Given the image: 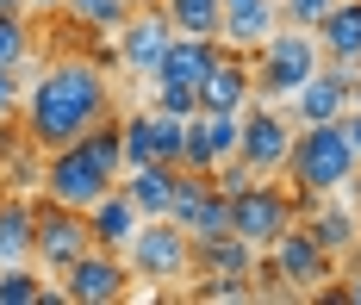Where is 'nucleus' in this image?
I'll use <instances>...</instances> for the list:
<instances>
[{"mask_svg": "<svg viewBox=\"0 0 361 305\" xmlns=\"http://www.w3.org/2000/svg\"><path fill=\"white\" fill-rule=\"evenodd\" d=\"M100 118H112V81L100 75V63L69 56V63H50L44 75L25 87V137L37 150H56L81 131H94Z\"/></svg>", "mask_w": 361, "mask_h": 305, "instance_id": "f257e3e1", "label": "nucleus"}, {"mask_svg": "<svg viewBox=\"0 0 361 305\" xmlns=\"http://www.w3.org/2000/svg\"><path fill=\"white\" fill-rule=\"evenodd\" d=\"M118 175H125L118 118H100L94 131H81V137H69V144L44 150V199L75 206V212H87L100 193H112V187H118Z\"/></svg>", "mask_w": 361, "mask_h": 305, "instance_id": "f03ea898", "label": "nucleus"}, {"mask_svg": "<svg viewBox=\"0 0 361 305\" xmlns=\"http://www.w3.org/2000/svg\"><path fill=\"white\" fill-rule=\"evenodd\" d=\"M361 156L349 144V125L343 118H324V125H305L293 131V156H287V175H293V193H343L355 181Z\"/></svg>", "mask_w": 361, "mask_h": 305, "instance_id": "7ed1b4c3", "label": "nucleus"}, {"mask_svg": "<svg viewBox=\"0 0 361 305\" xmlns=\"http://www.w3.org/2000/svg\"><path fill=\"white\" fill-rule=\"evenodd\" d=\"M324 69V44H318V32L312 25H274L268 38L255 44V63H250V75H255V100H293L305 81Z\"/></svg>", "mask_w": 361, "mask_h": 305, "instance_id": "20e7f679", "label": "nucleus"}, {"mask_svg": "<svg viewBox=\"0 0 361 305\" xmlns=\"http://www.w3.org/2000/svg\"><path fill=\"white\" fill-rule=\"evenodd\" d=\"M118 256L131 268V280H187L193 274V237L175 218H144Z\"/></svg>", "mask_w": 361, "mask_h": 305, "instance_id": "39448f33", "label": "nucleus"}, {"mask_svg": "<svg viewBox=\"0 0 361 305\" xmlns=\"http://www.w3.org/2000/svg\"><path fill=\"white\" fill-rule=\"evenodd\" d=\"M305 206H312V193H287V187L255 181V187H243L231 199V230H237L243 243H255V249H268V243L293 225V212H305Z\"/></svg>", "mask_w": 361, "mask_h": 305, "instance_id": "423d86ee", "label": "nucleus"}, {"mask_svg": "<svg viewBox=\"0 0 361 305\" xmlns=\"http://www.w3.org/2000/svg\"><path fill=\"white\" fill-rule=\"evenodd\" d=\"M131 293V268H125V256L118 249H87V256H75L69 268H63V299L69 305H112Z\"/></svg>", "mask_w": 361, "mask_h": 305, "instance_id": "0eeeda50", "label": "nucleus"}, {"mask_svg": "<svg viewBox=\"0 0 361 305\" xmlns=\"http://www.w3.org/2000/svg\"><path fill=\"white\" fill-rule=\"evenodd\" d=\"M94 249V230H87V212H75V206H56V199H44L37 206V230H32V256L50 274H63L75 256H87Z\"/></svg>", "mask_w": 361, "mask_h": 305, "instance_id": "6e6552de", "label": "nucleus"}, {"mask_svg": "<svg viewBox=\"0 0 361 305\" xmlns=\"http://www.w3.org/2000/svg\"><path fill=\"white\" fill-rule=\"evenodd\" d=\"M262 274H274V280H281V293L318 287V280H330V249H324L305 225H287L274 243H268V268H262Z\"/></svg>", "mask_w": 361, "mask_h": 305, "instance_id": "1a4fd4ad", "label": "nucleus"}, {"mask_svg": "<svg viewBox=\"0 0 361 305\" xmlns=\"http://www.w3.org/2000/svg\"><path fill=\"white\" fill-rule=\"evenodd\" d=\"M169 218H175L193 243H206V237H224L231 230V199L212 187V175H175V199H169Z\"/></svg>", "mask_w": 361, "mask_h": 305, "instance_id": "9d476101", "label": "nucleus"}, {"mask_svg": "<svg viewBox=\"0 0 361 305\" xmlns=\"http://www.w3.org/2000/svg\"><path fill=\"white\" fill-rule=\"evenodd\" d=\"M237 156L250 162L262 181L281 175L287 156H293V118L274 113V106H243V144H237Z\"/></svg>", "mask_w": 361, "mask_h": 305, "instance_id": "9b49d317", "label": "nucleus"}, {"mask_svg": "<svg viewBox=\"0 0 361 305\" xmlns=\"http://www.w3.org/2000/svg\"><path fill=\"white\" fill-rule=\"evenodd\" d=\"M112 38H118V63H125L131 75H156V63H162L169 44H175V25H169V13H137V6H131V19H125Z\"/></svg>", "mask_w": 361, "mask_h": 305, "instance_id": "f8f14e48", "label": "nucleus"}, {"mask_svg": "<svg viewBox=\"0 0 361 305\" xmlns=\"http://www.w3.org/2000/svg\"><path fill=\"white\" fill-rule=\"evenodd\" d=\"M255 94V75H250V50H218V63L206 69L200 81V113H243Z\"/></svg>", "mask_w": 361, "mask_h": 305, "instance_id": "ddd939ff", "label": "nucleus"}, {"mask_svg": "<svg viewBox=\"0 0 361 305\" xmlns=\"http://www.w3.org/2000/svg\"><path fill=\"white\" fill-rule=\"evenodd\" d=\"M349 100H355V75L349 69H318L287 106H293V125H324V118L349 113Z\"/></svg>", "mask_w": 361, "mask_h": 305, "instance_id": "4468645a", "label": "nucleus"}, {"mask_svg": "<svg viewBox=\"0 0 361 305\" xmlns=\"http://www.w3.org/2000/svg\"><path fill=\"white\" fill-rule=\"evenodd\" d=\"M218 50H224V38H187V32H175L169 56H162L156 75H149V87H193V94H200V81H206V69L218 63Z\"/></svg>", "mask_w": 361, "mask_h": 305, "instance_id": "2eb2a0df", "label": "nucleus"}, {"mask_svg": "<svg viewBox=\"0 0 361 305\" xmlns=\"http://www.w3.org/2000/svg\"><path fill=\"white\" fill-rule=\"evenodd\" d=\"M274 25H281V0H224L218 6V38L231 50H255Z\"/></svg>", "mask_w": 361, "mask_h": 305, "instance_id": "dca6fc26", "label": "nucleus"}, {"mask_svg": "<svg viewBox=\"0 0 361 305\" xmlns=\"http://www.w3.org/2000/svg\"><path fill=\"white\" fill-rule=\"evenodd\" d=\"M312 32H318V44H324V56L336 69L361 75V0H336Z\"/></svg>", "mask_w": 361, "mask_h": 305, "instance_id": "f3484780", "label": "nucleus"}, {"mask_svg": "<svg viewBox=\"0 0 361 305\" xmlns=\"http://www.w3.org/2000/svg\"><path fill=\"white\" fill-rule=\"evenodd\" d=\"M175 162H137V168H125L118 175V187H125V199L144 212V218H169V199H175Z\"/></svg>", "mask_w": 361, "mask_h": 305, "instance_id": "a211bd4d", "label": "nucleus"}, {"mask_svg": "<svg viewBox=\"0 0 361 305\" xmlns=\"http://www.w3.org/2000/svg\"><path fill=\"white\" fill-rule=\"evenodd\" d=\"M137 225H144V212H137V206L125 199V187L100 193V199L87 206V230H94V243H100V249H125Z\"/></svg>", "mask_w": 361, "mask_h": 305, "instance_id": "6ab92c4d", "label": "nucleus"}, {"mask_svg": "<svg viewBox=\"0 0 361 305\" xmlns=\"http://www.w3.org/2000/svg\"><path fill=\"white\" fill-rule=\"evenodd\" d=\"M299 225L312 230V237L324 243L330 256H343V249H355V243H361L355 212H349V206H336V193H318V199H312V206L299 212Z\"/></svg>", "mask_w": 361, "mask_h": 305, "instance_id": "aec40b11", "label": "nucleus"}, {"mask_svg": "<svg viewBox=\"0 0 361 305\" xmlns=\"http://www.w3.org/2000/svg\"><path fill=\"white\" fill-rule=\"evenodd\" d=\"M193 268L200 274H255V243H243L237 230L206 237V243H193Z\"/></svg>", "mask_w": 361, "mask_h": 305, "instance_id": "412c9836", "label": "nucleus"}, {"mask_svg": "<svg viewBox=\"0 0 361 305\" xmlns=\"http://www.w3.org/2000/svg\"><path fill=\"white\" fill-rule=\"evenodd\" d=\"M32 230H37V206H25V199H0V268L32 262Z\"/></svg>", "mask_w": 361, "mask_h": 305, "instance_id": "4be33fe9", "label": "nucleus"}, {"mask_svg": "<svg viewBox=\"0 0 361 305\" xmlns=\"http://www.w3.org/2000/svg\"><path fill=\"white\" fill-rule=\"evenodd\" d=\"M218 6H224V0H162L169 25L187 32V38H218Z\"/></svg>", "mask_w": 361, "mask_h": 305, "instance_id": "5701e85b", "label": "nucleus"}, {"mask_svg": "<svg viewBox=\"0 0 361 305\" xmlns=\"http://www.w3.org/2000/svg\"><path fill=\"white\" fill-rule=\"evenodd\" d=\"M118 150H125V168H137V162H162V156H156V118H149V113L118 118Z\"/></svg>", "mask_w": 361, "mask_h": 305, "instance_id": "b1692460", "label": "nucleus"}, {"mask_svg": "<svg viewBox=\"0 0 361 305\" xmlns=\"http://www.w3.org/2000/svg\"><path fill=\"white\" fill-rule=\"evenodd\" d=\"M63 13H69V19H81L87 32H118V25L131 19V0H69Z\"/></svg>", "mask_w": 361, "mask_h": 305, "instance_id": "393cba45", "label": "nucleus"}, {"mask_svg": "<svg viewBox=\"0 0 361 305\" xmlns=\"http://www.w3.org/2000/svg\"><path fill=\"white\" fill-rule=\"evenodd\" d=\"M200 131L212 144V168H218L224 156H237V144H243V113H200Z\"/></svg>", "mask_w": 361, "mask_h": 305, "instance_id": "a878e982", "label": "nucleus"}, {"mask_svg": "<svg viewBox=\"0 0 361 305\" xmlns=\"http://www.w3.org/2000/svg\"><path fill=\"white\" fill-rule=\"evenodd\" d=\"M32 56V32H25V13L19 6H0V63L6 69H19Z\"/></svg>", "mask_w": 361, "mask_h": 305, "instance_id": "bb28decb", "label": "nucleus"}, {"mask_svg": "<svg viewBox=\"0 0 361 305\" xmlns=\"http://www.w3.org/2000/svg\"><path fill=\"white\" fill-rule=\"evenodd\" d=\"M37 299H44V280H37L25 262L0 268V305H37Z\"/></svg>", "mask_w": 361, "mask_h": 305, "instance_id": "cd10ccee", "label": "nucleus"}, {"mask_svg": "<svg viewBox=\"0 0 361 305\" xmlns=\"http://www.w3.org/2000/svg\"><path fill=\"white\" fill-rule=\"evenodd\" d=\"M200 299H255V287H250V274H206Z\"/></svg>", "mask_w": 361, "mask_h": 305, "instance_id": "c85d7f7f", "label": "nucleus"}, {"mask_svg": "<svg viewBox=\"0 0 361 305\" xmlns=\"http://www.w3.org/2000/svg\"><path fill=\"white\" fill-rule=\"evenodd\" d=\"M330 6H336V0H281V19H287V25H318Z\"/></svg>", "mask_w": 361, "mask_h": 305, "instance_id": "c756f323", "label": "nucleus"}, {"mask_svg": "<svg viewBox=\"0 0 361 305\" xmlns=\"http://www.w3.org/2000/svg\"><path fill=\"white\" fill-rule=\"evenodd\" d=\"M156 106L175 113V118H193L200 113V94H193V87H156Z\"/></svg>", "mask_w": 361, "mask_h": 305, "instance_id": "7c9ffc66", "label": "nucleus"}, {"mask_svg": "<svg viewBox=\"0 0 361 305\" xmlns=\"http://www.w3.org/2000/svg\"><path fill=\"white\" fill-rule=\"evenodd\" d=\"M19 100H25V81H19V69H6V63H0V118L13 113Z\"/></svg>", "mask_w": 361, "mask_h": 305, "instance_id": "2f4dec72", "label": "nucleus"}, {"mask_svg": "<svg viewBox=\"0 0 361 305\" xmlns=\"http://www.w3.org/2000/svg\"><path fill=\"white\" fill-rule=\"evenodd\" d=\"M343 125H349V144H355V156H361V100L343 113Z\"/></svg>", "mask_w": 361, "mask_h": 305, "instance_id": "473e14b6", "label": "nucleus"}, {"mask_svg": "<svg viewBox=\"0 0 361 305\" xmlns=\"http://www.w3.org/2000/svg\"><path fill=\"white\" fill-rule=\"evenodd\" d=\"M69 0H25V13H63Z\"/></svg>", "mask_w": 361, "mask_h": 305, "instance_id": "72a5a7b5", "label": "nucleus"}, {"mask_svg": "<svg viewBox=\"0 0 361 305\" xmlns=\"http://www.w3.org/2000/svg\"><path fill=\"white\" fill-rule=\"evenodd\" d=\"M336 299H355V305H361V280H349V287H343V293H336Z\"/></svg>", "mask_w": 361, "mask_h": 305, "instance_id": "f704fd0d", "label": "nucleus"}, {"mask_svg": "<svg viewBox=\"0 0 361 305\" xmlns=\"http://www.w3.org/2000/svg\"><path fill=\"white\" fill-rule=\"evenodd\" d=\"M0 6H19V13H25V0H0Z\"/></svg>", "mask_w": 361, "mask_h": 305, "instance_id": "c9c22d12", "label": "nucleus"}, {"mask_svg": "<svg viewBox=\"0 0 361 305\" xmlns=\"http://www.w3.org/2000/svg\"><path fill=\"white\" fill-rule=\"evenodd\" d=\"M355 100H361V75H355Z\"/></svg>", "mask_w": 361, "mask_h": 305, "instance_id": "e433bc0d", "label": "nucleus"}]
</instances>
